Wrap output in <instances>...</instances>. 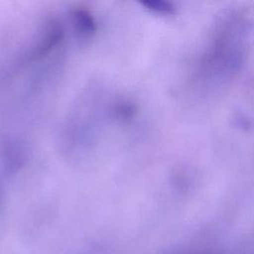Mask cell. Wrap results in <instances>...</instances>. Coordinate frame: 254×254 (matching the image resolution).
Listing matches in <instances>:
<instances>
[{"label": "cell", "instance_id": "obj_1", "mask_svg": "<svg viewBox=\"0 0 254 254\" xmlns=\"http://www.w3.org/2000/svg\"><path fill=\"white\" fill-rule=\"evenodd\" d=\"M75 25L77 26L80 33L84 35H90L95 31V23L92 17L85 11H76L74 13Z\"/></svg>", "mask_w": 254, "mask_h": 254}, {"label": "cell", "instance_id": "obj_2", "mask_svg": "<svg viewBox=\"0 0 254 254\" xmlns=\"http://www.w3.org/2000/svg\"><path fill=\"white\" fill-rule=\"evenodd\" d=\"M144 5L151 11H154L158 14H165L169 15L174 12V7L172 6L171 3L166 2V1H161V0H152V1H147L144 3Z\"/></svg>", "mask_w": 254, "mask_h": 254}]
</instances>
